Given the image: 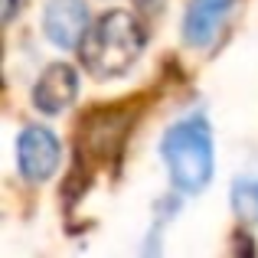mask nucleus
Returning a JSON list of instances; mask_svg holds the SVG:
<instances>
[{
    "label": "nucleus",
    "mask_w": 258,
    "mask_h": 258,
    "mask_svg": "<svg viewBox=\"0 0 258 258\" xmlns=\"http://www.w3.org/2000/svg\"><path fill=\"white\" fill-rule=\"evenodd\" d=\"M82 62L92 76L98 79H114L124 76L134 62H138L141 49H144V33H141L138 20L124 10H111L88 26L82 39Z\"/></svg>",
    "instance_id": "nucleus-1"
},
{
    "label": "nucleus",
    "mask_w": 258,
    "mask_h": 258,
    "mask_svg": "<svg viewBox=\"0 0 258 258\" xmlns=\"http://www.w3.org/2000/svg\"><path fill=\"white\" fill-rule=\"evenodd\" d=\"M170 180L180 193H203L213 180V134L203 118H186L173 124L160 141Z\"/></svg>",
    "instance_id": "nucleus-2"
},
{
    "label": "nucleus",
    "mask_w": 258,
    "mask_h": 258,
    "mask_svg": "<svg viewBox=\"0 0 258 258\" xmlns=\"http://www.w3.org/2000/svg\"><path fill=\"white\" fill-rule=\"evenodd\" d=\"M59 141L49 127H39V124H26L17 138V167L20 173L26 176L30 183H43L56 173L59 167Z\"/></svg>",
    "instance_id": "nucleus-3"
},
{
    "label": "nucleus",
    "mask_w": 258,
    "mask_h": 258,
    "mask_svg": "<svg viewBox=\"0 0 258 258\" xmlns=\"http://www.w3.org/2000/svg\"><path fill=\"white\" fill-rule=\"evenodd\" d=\"M88 26L85 0H49L43 10V33L59 49H79Z\"/></svg>",
    "instance_id": "nucleus-4"
},
{
    "label": "nucleus",
    "mask_w": 258,
    "mask_h": 258,
    "mask_svg": "<svg viewBox=\"0 0 258 258\" xmlns=\"http://www.w3.org/2000/svg\"><path fill=\"white\" fill-rule=\"evenodd\" d=\"M235 0H189L183 17V36L189 46H213L222 33Z\"/></svg>",
    "instance_id": "nucleus-5"
},
{
    "label": "nucleus",
    "mask_w": 258,
    "mask_h": 258,
    "mask_svg": "<svg viewBox=\"0 0 258 258\" xmlns=\"http://www.w3.org/2000/svg\"><path fill=\"white\" fill-rule=\"evenodd\" d=\"M79 95V76L72 66L56 62L39 76L36 88H33V105L43 114H62L66 108L76 101Z\"/></svg>",
    "instance_id": "nucleus-6"
},
{
    "label": "nucleus",
    "mask_w": 258,
    "mask_h": 258,
    "mask_svg": "<svg viewBox=\"0 0 258 258\" xmlns=\"http://www.w3.org/2000/svg\"><path fill=\"white\" fill-rule=\"evenodd\" d=\"M232 209L239 219L258 222V176H239L232 183Z\"/></svg>",
    "instance_id": "nucleus-7"
},
{
    "label": "nucleus",
    "mask_w": 258,
    "mask_h": 258,
    "mask_svg": "<svg viewBox=\"0 0 258 258\" xmlns=\"http://www.w3.org/2000/svg\"><path fill=\"white\" fill-rule=\"evenodd\" d=\"M17 4L20 0H4V23H10L13 13H17Z\"/></svg>",
    "instance_id": "nucleus-8"
}]
</instances>
